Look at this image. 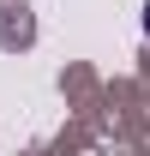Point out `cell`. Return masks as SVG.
Segmentation results:
<instances>
[{"label": "cell", "mask_w": 150, "mask_h": 156, "mask_svg": "<svg viewBox=\"0 0 150 156\" xmlns=\"http://www.w3.org/2000/svg\"><path fill=\"white\" fill-rule=\"evenodd\" d=\"M144 30H150V6H144Z\"/></svg>", "instance_id": "1"}]
</instances>
